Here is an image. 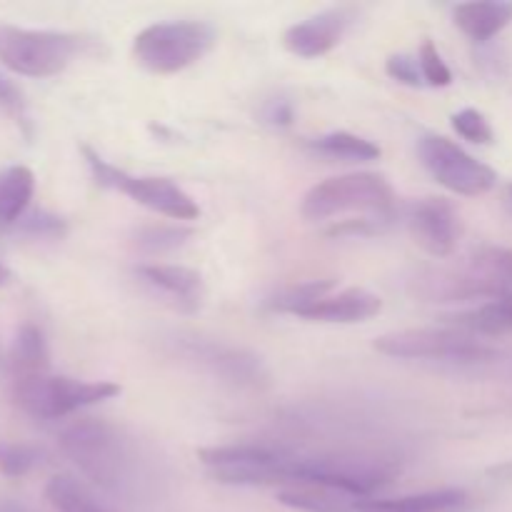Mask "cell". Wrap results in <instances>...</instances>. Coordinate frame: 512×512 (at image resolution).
I'll return each instance as SVG.
<instances>
[{
	"label": "cell",
	"instance_id": "cell-1",
	"mask_svg": "<svg viewBox=\"0 0 512 512\" xmlns=\"http://www.w3.org/2000/svg\"><path fill=\"white\" fill-rule=\"evenodd\" d=\"M410 293L423 303L503 298L512 293V250L488 245L455 265L420 270L410 280Z\"/></svg>",
	"mask_w": 512,
	"mask_h": 512
},
{
	"label": "cell",
	"instance_id": "cell-2",
	"mask_svg": "<svg viewBox=\"0 0 512 512\" xmlns=\"http://www.w3.org/2000/svg\"><path fill=\"white\" fill-rule=\"evenodd\" d=\"M400 475V460L378 453L298 455L285 465V485H318L350 498L368 500Z\"/></svg>",
	"mask_w": 512,
	"mask_h": 512
},
{
	"label": "cell",
	"instance_id": "cell-3",
	"mask_svg": "<svg viewBox=\"0 0 512 512\" xmlns=\"http://www.w3.org/2000/svg\"><path fill=\"white\" fill-rule=\"evenodd\" d=\"M60 450L98 488L123 493L135 470V455L123 430L105 420H75L60 433Z\"/></svg>",
	"mask_w": 512,
	"mask_h": 512
},
{
	"label": "cell",
	"instance_id": "cell-4",
	"mask_svg": "<svg viewBox=\"0 0 512 512\" xmlns=\"http://www.w3.org/2000/svg\"><path fill=\"white\" fill-rule=\"evenodd\" d=\"M93 40L58 30H28L0 23V63L25 78L60 75L78 55L93 48Z\"/></svg>",
	"mask_w": 512,
	"mask_h": 512
},
{
	"label": "cell",
	"instance_id": "cell-5",
	"mask_svg": "<svg viewBox=\"0 0 512 512\" xmlns=\"http://www.w3.org/2000/svg\"><path fill=\"white\" fill-rule=\"evenodd\" d=\"M300 213L310 223L343 213H368L373 218L393 220L395 193L378 173H350L328 178L305 193Z\"/></svg>",
	"mask_w": 512,
	"mask_h": 512
},
{
	"label": "cell",
	"instance_id": "cell-6",
	"mask_svg": "<svg viewBox=\"0 0 512 512\" xmlns=\"http://www.w3.org/2000/svg\"><path fill=\"white\" fill-rule=\"evenodd\" d=\"M215 30L203 20H170L140 30L133 58L153 75H173L190 68L213 50Z\"/></svg>",
	"mask_w": 512,
	"mask_h": 512
},
{
	"label": "cell",
	"instance_id": "cell-7",
	"mask_svg": "<svg viewBox=\"0 0 512 512\" xmlns=\"http://www.w3.org/2000/svg\"><path fill=\"white\" fill-rule=\"evenodd\" d=\"M115 395H120V385L108 383V380L88 383V380L50 373L13 380V403L35 420L68 418L90 405L105 403Z\"/></svg>",
	"mask_w": 512,
	"mask_h": 512
},
{
	"label": "cell",
	"instance_id": "cell-8",
	"mask_svg": "<svg viewBox=\"0 0 512 512\" xmlns=\"http://www.w3.org/2000/svg\"><path fill=\"white\" fill-rule=\"evenodd\" d=\"M83 158L88 163L90 173H93L95 183L100 188L118 190V193L128 195L143 208L153 210V213L165 215L170 220H195L200 215L198 203L180 188L178 183L168 178H135L125 170L115 168L108 160L100 158L93 148L83 145Z\"/></svg>",
	"mask_w": 512,
	"mask_h": 512
},
{
	"label": "cell",
	"instance_id": "cell-9",
	"mask_svg": "<svg viewBox=\"0 0 512 512\" xmlns=\"http://www.w3.org/2000/svg\"><path fill=\"white\" fill-rule=\"evenodd\" d=\"M375 350L400 360H440V363H483L495 358V350L470 333L448 328H408L380 335Z\"/></svg>",
	"mask_w": 512,
	"mask_h": 512
},
{
	"label": "cell",
	"instance_id": "cell-10",
	"mask_svg": "<svg viewBox=\"0 0 512 512\" xmlns=\"http://www.w3.org/2000/svg\"><path fill=\"white\" fill-rule=\"evenodd\" d=\"M418 155L425 170L450 193L478 198L498 183V173L490 165L480 163L445 135H423L418 140Z\"/></svg>",
	"mask_w": 512,
	"mask_h": 512
},
{
	"label": "cell",
	"instance_id": "cell-11",
	"mask_svg": "<svg viewBox=\"0 0 512 512\" xmlns=\"http://www.w3.org/2000/svg\"><path fill=\"white\" fill-rule=\"evenodd\" d=\"M175 348L183 358L193 360L195 365L213 373L215 378H223L235 385H248V388H263L268 385L270 375L258 355L248 350L233 348L220 340H205L200 335H178Z\"/></svg>",
	"mask_w": 512,
	"mask_h": 512
},
{
	"label": "cell",
	"instance_id": "cell-12",
	"mask_svg": "<svg viewBox=\"0 0 512 512\" xmlns=\"http://www.w3.org/2000/svg\"><path fill=\"white\" fill-rule=\"evenodd\" d=\"M408 230L415 243L433 258H448L458 245L460 223L445 198H423L408 210Z\"/></svg>",
	"mask_w": 512,
	"mask_h": 512
},
{
	"label": "cell",
	"instance_id": "cell-13",
	"mask_svg": "<svg viewBox=\"0 0 512 512\" xmlns=\"http://www.w3.org/2000/svg\"><path fill=\"white\" fill-rule=\"evenodd\" d=\"M355 13L350 8H330L308 20L290 25L283 33V45L298 58H320L343 40L353 25Z\"/></svg>",
	"mask_w": 512,
	"mask_h": 512
},
{
	"label": "cell",
	"instance_id": "cell-14",
	"mask_svg": "<svg viewBox=\"0 0 512 512\" xmlns=\"http://www.w3.org/2000/svg\"><path fill=\"white\" fill-rule=\"evenodd\" d=\"M383 303L375 293L363 288H348L340 293H328L315 303L300 308L298 318L313 320V323H363L380 313Z\"/></svg>",
	"mask_w": 512,
	"mask_h": 512
},
{
	"label": "cell",
	"instance_id": "cell-15",
	"mask_svg": "<svg viewBox=\"0 0 512 512\" xmlns=\"http://www.w3.org/2000/svg\"><path fill=\"white\" fill-rule=\"evenodd\" d=\"M135 275L148 288L158 290L165 298L173 300L175 308L185 310V313H193V310L200 308V300H203V278L195 270L183 268V265L145 263L135 265Z\"/></svg>",
	"mask_w": 512,
	"mask_h": 512
},
{
	"label": "cell",
	"instance_id": "cell-16",
	"mask_svg": "<svg viewBox=\"0 0 512 512\" xmlns=\"http://www.w3.org/2000/svg\"><path fill=\"white\" fill-rule=\"evenodd\" d=\"M453 20L470 40L495 38L512 23V3L508 0H470L453 8Z\"/></svg>",
	"mask_w": 512,
	"mask_h": 512
},
{
	"label": "cell",
	"instance_id": "cell-17",
	"mask_svg": "<svg viewBox=\"0 0 512 512\" xmlns=\"http://www.w3.org/2000/svg\"><path fill=\"white\" fill-rule=\"evenodd\" d=\"M470 505V495L460 488L430 490V493L405 495L390 500H358L355 508L363 512H465Z\"/></svg>",
	"mask_w": 512,
	"mask_h": 512
},
{
	"label": "cell",
	"instance_id": "cell-18",
	"mask_svg": "<svg viewBox=\"0 0 512 512\" xmlns=\"http://www.w3.org/2000/svg\"><path fill=\"white\" fill-rule=\"evenodd\" d=\"M288 455H293V450L268 443H238L198 450V458L208 465V470L245 468V465H273L285 460Z\"/></svg>",
	"mask_w": 512,
	"mask_h": 512
},
{
	"label": "cell",
	"instance_id": "cell-19",
	"mask_svg": "<svg viewBox=\"0 0 512 512\" xmlns=\"http://www.w3.org/2000/svg\"><path fill=\"white\" fill-rule=\"evenodd\" d=\"M35 193V175L25 165L0 170V228L18 225Z\"/></svg>",
	"mask_w": 512,
	"mask_h": 512
},
{
	"label": "cell",
	"instance_id": "cell-20",
	"mask_svg": "<svg viewBox=\"0 0 512 512\" xmlns=\"http://www.w3.org/2000/svg\"><path fill=\"white\" fill-rule=\"evenodd\" d=\"M50 370V350L43 330L33 323H25L18 330L10 348V373L13 380L30 378V375H43Z\"/></svg>",
	"mask_w": 512,
	"mask_h": 512
},
{
	"label": "cell",
	"instance_id": "cell-21",
	"mask_svg": "<svg viewBox=\"0 0 512 512\" xmlns=\"http://www.w3.org/2000/svg\"><path fill=\"white\" fill-rule=\"evenodd\" d=\"M278 503L300 512H350L358 498L338 493V490L318 488V485H295L278 493Z\"/></svg>",
	"mask_w": 512,
	"mask_h": 512
},
{
	"label": "cell",
	"instance_id": "cell-22",
	"mask_svg": "<svg viewBox=\"0 0 512 512\" xmlns=\"http://www.w3.org/2000/svg\"><path fill=\"white\" fill-rule=\"evenodd\" d=\"M45 500L55 512H110L108 505L100 503L88 485L70 475H55L45 485Z\"/></svg>",
	"mask_w": 512,
	"mask_h": 512
},
{
	"label": "cell",
	"instance_id": "cell-23",
	"mask_svg": "<svg viewBox=\"0 0 512 512\" xmlns=\"http://www.w3.org/2000/svg\"><path fill=\"white\" fill-rule=\"evenodd\" d=\"M453 323L470 335H505L512 333V293L480 305L470 313L455 315Z\"/></svg>",
	"mask_w": 512,
	"mask_h": 512
},
{
	"label": "cell",
	"instance_id": "cell-24",
	"mask_svg": "<svg viewBox=\"0 0 512 512\" xmlns=\"http://www.w3.org/2000/svg\"><path fill=\"white\" fill-rule=\"evenodd\" d=\"M310 148L328 158H343V160H375L380 158V148L373 140H365L360 135L348 133V130H335V133L320 135V138L310 140Z\"/></svg>",
	"mask_w": 512,
	"mask_h": 512
},
{
	"label": "cell",
	"instance_id": "cell-25",
	"mask_svg": "<svg viewBox=\"0 0 512 512\" xmlns=\"http://www.w3.org/2000/svg\"><path fill=\"white\" fill-rule=\"evenodd\" d=\"M190 238H193V228H185V225H145L135 230L133 243L140 253L160 255L180 248Z\"/></svg>",
	"mask_w": 512,
	"mask_h": 512
},
{
	"label": "cell",
	"instance_id": "cell-26",
	"mask_svg": "<svg viewBox=\"0 0 512 512\" xmlns=\"http://www.w3.org/2000/svg\"><path fill=\"white\" fill-rule=\"evenodd\" d=\"M45 463V453L28 443H5L0 440V475L23 478Z\"/></svg>",
	"mask_w": 512,
	"mask_h": 512
},
{
	"label": "cell",
	"instance_id": "cell-27",
	"mask_svg": "<svg viewBox=\"0 0 512 512\" xmlns=\"http://www.w3.org/2000/svg\"><path fill=\"white\" fill-rule=\"evenodd\" d=\"M330 290H333V280H310V283L293 285V288L278 293L275 298H270L268 303H265V308L273 310V313L295 315L300 308H305V305L315 303L318 298L328 295Z\"/></svg>",
	"mask_w": 512,
	"mask_h": 512
},
{
	"label": "cell",
	"instance_id": "cell-28",
	"mask_svg": "<svg viewBox=\"0 0 512 512\" xmlns=\"http://www.w3.org/2000/svg\"><path fill=\"white\" fill-rule=\"evenodd\" d=\"M18 230L35 240H60L68 235V223L60 215L48 213V210H33V213H25L20 218Z\"/></svg>",
	"mask_w": 512,
	"mask_h": 512
},
{
	"label": "cell",
	"instance_id": "cell-29",
	"mask_svg": "<svg viewBox=\"0 0 512 512\" xmlns=\"http://www.w3.org/2000/svg\"><path fill=\"white\" fill-rule=\"evenodd\" d=\"M453 128L460 138L470 140V143H478V145L493 143V128H490L488 118H485L480 110L465 108L460 110V113H455Z\"/></svg>",
	"mask_w": 512,
	"mask_h": 512
},
{
	"label": "cell",
	"instance_id": "cell-30",
	"mask_svg": "<svg viewBox=\"0 0 512 512\" xmlns=\"http://www.w3.org/2000/svg\"><path fill=\"white\" fill-rule=\"evenodd\" d=\"M0 110H3L8 118H13V123H18L23 128V133H30V115H28V100H25L23 90L8 80L5 75H0Z\"/></svg>",
	"mask_w": 512,
	"mask_h": 512
},
{
	"label": "cell",
	"instance_id": "cell-31",
	"mask_svg": "<svg viewBox=\"0 0 512 512\" xmlns=\"http://www.w3.org/2000/svg\"><path fill=\"white\" fill-rule=\"evenodd\" d=\"M420 60V73H423V83L430 85V88H445V85L453 83V73L445 65V60L440 58L438 48H435L430 40H425L423 48L418 53Z\"/></svg>",
	"mask_w": 512,
	"mask_h": 512
},
{
	"label": "cell",
	"instance_id": "cell-32",
	"mask_svg": "<svg viewBox=\"0 0 512 512\" xmlns=\"http://www.w3.org/2000/svg\"><path fill=\"white\" fill-rule=\"evenodd\" d=\"M385 73H388L393 80H398V83L410 85V88H420V85H425L423 73H420L418 55H408V53L390 55L388 63H385Z\"/></svg>",
	"mask_w": 512,
	"mask_h": 512
},
{
	"label": "cell",
	"instance_id": "cell-33",
	"mask_svg": "<svg viewBox=\"0 0 512 512\" xmlns=\"http://www.w3.org/2000/svg\"><path fill=\"white\" fill-rule=\"evenodd\" d=\"M293 115H295L293 105H290L285 98L270 100V103L263 108L265 123L275 125V128H288V125L293 123Z\"/></svg>",
	"mask_w": 512,
	"mask_h": 512
},
{
	"label": "cell",
	"instance_id": "cell-34",
	"mask_svg": "<svg viewBox=\"0 0 512 512\" xmlns=\"http://www.w3.org/2000/svg\"><path fill=\"white\" fill-rule=\"evenodd\" d=\"M488 475L495 480H503V483H512V460H508V463L493 465V468L488 470Z\"/></svg>",
	"mask_w": 512,
	"mask_h": 512
},
{
	"label": "cell",
	"instance_id": "cell-35",
	"mask_svg": "<svg viewBox=\"0 0 512 512\" xmlns=\"http://www.w3.org/2000/svg\"><path fill=\"white\" fill-rule=\"evenodd\" d=\"M0 512H35L28 505L18 503V500H10V498H0Z\"/></svg>",
	"mask_w": 512,
	"mask_h": 512
},
{
	"label": "cell",
	"instance_id": "cell-36",
	"mask_svg": "<svg viewBox=\"0 0 512 512\" xmlns=\"http://www.w3.org/2000/svg\"><path fill=\"white\" fill-rule=\"evenodd\" d=\"M10 283V270L0 263V285H8Z\"/></svg>",
	"mask_w": 512,
	"mask_h": 512
}]
</instances>
